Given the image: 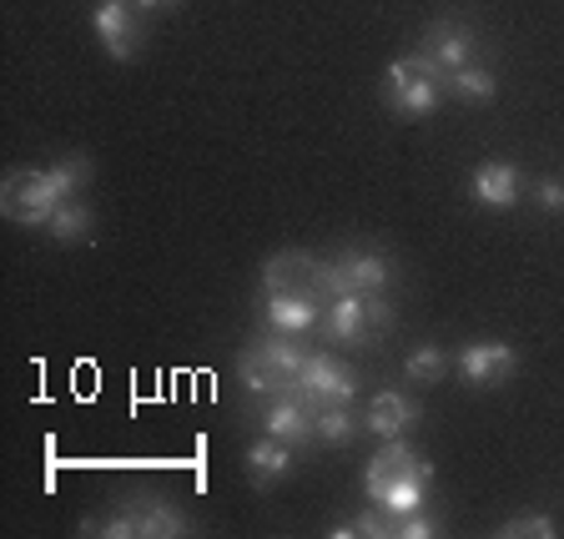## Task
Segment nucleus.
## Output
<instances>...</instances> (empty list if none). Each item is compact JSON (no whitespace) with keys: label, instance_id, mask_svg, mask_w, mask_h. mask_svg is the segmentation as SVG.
<instances>
[{"label":"nucleus","instance_id":"obj_4","mask_svg":"<svg viewBox=\"0 0 564 539\" xmlns=\"http://www.w3.org/2000/svg\"><path fill=\"white\" fill-rule=\"evenodd\" d=\"M288 399L307 403L313 413L328 409V403H352L358 399V378H352V368H343L333 353H307L297 384L288 388Z\"/></svg>","mask_w":564,"mask_h":539},{"label":"nucleus","instance_id":"obj_10","mask_svg":"<svg viewBox=\"0 0 564 539\" xmlns=\"http://www.w3.org/2000/svg\"><path fill=\"white\" fill-rule=\"evenodd\" d=\"M96 35L111 61H131L137 56V6L131 0H101L96 6Z\"/></svg>","mask_w":564,"mask_h":539},{"label":"nucleus","instance_id":"obj_5","mask_svg":"<svg viewBox=\"0 0 564 539\" xmlns=\"http://www.w3.org/2000/svg\"><path fill=\"white\" fill-rule=\"evenodd\" d=\"M388 258L373 247H348L338 262H323V298H348V293H383L388 288Z\"/></svg>","mask_w":564,"mask_h":539},{"label":"nucleus","instance_id":"obj_20","mask_svg":"<svg viewBox=\"0 0 564 539\" xmlns=\"http://www.w3.org/2000/svg\"><path fill=\"white\" fill-rule=\"evenodd\" d=\"M448 91H454L458 101L484 106V101H494L499 82H494V71H484V66H458V71H448Z\"/></svg>","mask_w":564,"mask_h":539},{"label":"nucleus","instance_id":"obj_15","mask_svg":"<svg viewBox=\"0 0 564 539\" xmlns=\"http://www.w3.org/2000/svg\"><path fill=\"white\" fill-rule=\"evenodd\" d=\"M519 192H524V176H519L514 162H484L474 172V197L489 212H509L519 202Z\"/></svg>","mask_w":564,"mask_h":539},{"label":"nucleus","instance_id":"obj_23","mask_svg":"<svg viewBox=\"0 0 564 539\" xmlns=\"http://www.w3.org/2000/svg\"><path fill=\"white\" fill-rule=\"evenodd\" d=\"M388 535L393 539H434L438 535V519L429 509H413V515H393L388 519Z\"/></svg>","mask_w":564,"mask_h":539},{"label":"nucleus","instance_id":"obj_19","mask_svg":"<svg viewBox=\"0 0 564 539\" xmlns=\"http://www.w3.org/2000/svg\"><path fill=\"white\" fill-rule=\"evenodd\" d=\"M91 233H96V212L86 207L82 197L61 202L56 217H51V237H56V242H86Z\"/></svg>","mask_w":564,"mask_h":539},{"label":"nucleus","instance_id":"obj_25","mask_svg":"<svg viewBox=\"0 0 564 539\" xmlns=\"http://www.w3.org/2000/svg\"><path fill=\"white\" fill-rule=\"evenodd\" d=\"M534 202H540V212H564V182H560V176L534 182Z\"/></svg>","mask_w":564,"mask_h":539},{"label":"nucleus","instance_id":"obj_9","mask_svg":"<svg viewBox=\"0 0 564 539\" xmlns=\"http://www.w3.org/2000/svg\"><path fill=\"white\" fill-rule=\"evenodd\" d=\"M262 317L272 333H307L323 323V293H262Z\"/></svg>","mask_w":564,"mask_h":539},{"label":"nucleus","instance_id":"obj_7","mask_svg":"<svg viewBox=\"0 0 564 539\" xmlns=\"http://www.w3.org/2000/svg\"><path fill=\"white\" fill-rule=\"evenodd\" d=\"M514 368H519V358H514V348H509V343H469V348L454 358V374L464 378L469 388L505 384Z\"/></svg>","mask_w":564,"mask_h":539},{"label":"nucleus","instance_id":"obj_14","mask_svg":"<svg viewBox=\"0 0 564 539\" xmlns=\"http://www.w3.org/2000/svg\"><path fill=\"white\" fill-rule=\"evenodd\" d=\"M317 328H328L333 343H368L373 333V317H368V293H348V298H333L323 308V323Z\"/></svg>","mask_w":564,"mask_h":539},{"label":"nucleus","instance_id":"obj_18","mask_svg":"<svg viewBox=\"0 0 564 539\" xmlns=\"http://www.w3.org/2000/svg\"><path fill=\"white\" fill-rule=\"evenodd\" d=\"M364 429V419L352 413V403H328V409H317V444H328V449H343L352 434Z\"/></svg>","mask_w":564,"mask_h":539},{"label":"nucleus","instance_id":"obj_11","mask_svg":"<svg viewBox=\"0 0 564 539\" xmlns=\"http://www.w3.org/2000/svg\"><path fill=\"white\" fill-rule=\"evenodd\" d=\"M419 403L403 399V394H393V388H383V394H373L368 399V413H364V429L373 439H409V429L419 423Z\"/></svg>","mask_w":564,"mask_h":539},{"label":"nucleus","instance_id":"obj_1","mask_svg":"<svg viewBox=\"0 0 564 539\" xmlns=\"http://www.w3.org/2000/svg\"><path fill=\"white\" fill-rule=\"evenodd\" d=\"M303 358L307 353L293 343V333H272V338L237 353V378H242L252 394H262V399H278V394H288V388L297 384Z\"/></svg>","mask_w":564,"mask_h":539},{"label":"nucleus","instance_id":"obj_13","mask_svg":"<svg viewBox=\"0 0 564 539\" xmlns=\"http://www.w3.org/2000/svg\"><path fill=\"white\" fill-rule=\"evenodd\" d=\"M262 429H268L272 439H282V444H307V439L317 434V413L307 409V403L278 394V399H268V409H262Z\"/></svg>","mask_w":564,"mask_h":539},{"label":"nucleus","instance_id":"obj_3","mask_svg":"<svg viewBox=\"0 0 564 539\" xmlns=\"http://www.w3.org/2000/svg\"><path fill=\"white\" fill-rule=\"evenodd\" d=\"M61 202L66 197H61L51 166H21V172H11L0 182V212H6L15 227H51Z\"/></svg>","mask_w":564,"mask_h":539},{"label":"nucleus","instance_id":"obj_8","mask_svg":"<svg viewBox=\"0 0 564 539\" xmlns=\"http://www.w3.org/2000/svg\"><path fill=\"white\" fill-rule=\"evenodd\" d=\"M262 293H323V262L307 252H272L262 268Z\"/></svg>","mask_w":564,"mask_h":539},{"label":"nucleus","instance_id":"obj_26","mask_svg":"<svg viewBox=\"0 0 564 539\" xmlns=\"http://www.w3.org/2000/svg\"><path fill=\"white\" fill-rule=\"evenodd\" d=\"M137 11H156V6H166V0H131Z\"/></svg>","mask_w":564,"mask_h":539},{"label":"nucleus","instance_id":"obj_24","mask_svg":"<svg viewBox=\"0 0 564 539\" xmlns=\"http://www.w3.org/2000/svg\"><path fill=\"white\" fill-rule=\"evenodd\" d=\"M499 535L505 539H554L560 525H554L550 515H514L509 525H499Z\"/></svg>","mask_w":564,"mask_h":539},{"label":"nucleus","instance_id":"obj_21","mask_svg":"<svg viewBox=\"0 0 564 539\" xmlns=\"http://www.w3.org/2000/svg\"><path fill=\"white\" fill-rule=\"evenodd\" d=\"M429 484H434V479H403V484H393V489L378 499V509H383L388 519H393V515H413V509H423V499H429Z\"/></svg>","mask_w":564,"mask_h":539},{"label":"nucleus","instance_id":"obj_6","mask_svg":"<svg viewBox=\"0 0 564 539\" xmlns=\"http://www.w3.org/2000/svg\"><path fill=\"white\" fill-rule=\"evenodd\" d=\"M403 479H434V464L429 459H419L403 439H383V449L378 454H368V464H364V489H368V499H383L393 484H403Z\"/></svg>","mask_w":564,"mask_h":539},{"label":"nucleus","instance_id":"obj_2","mask_svg":"<svg viewBox=\"0 0 564 539\" xmlns=\"http://www.w3.org/2000/svg\"><path fill=\"white\" fill-rule=\"evenodd\" d=\"M91 535H106V539H176L187 535V519L182 509H172L166 499H152V494H137L127 505H117L106 519H91Z\"/></svg>","mask_w":564,"mask_h":539},{"label":"nucleus","instance_id":"obj_27","mask_svg":"<svg viewBox=\"0 0 564 539\" xmlns=\"http://www.w3.org/2000/svg\"><path fill=\"white\" fill-rule=\"evenodd\" d=\"M166 6H176V0H166Z\"/></svg>","mask_w":564,"mask_h":539},{"label":"nucleus","instance_id":"obj_22","mask_svg":"<svg viewBox=\"0 0 564 539\" xmlns=\"http://www.w3.org/2000/svg\"><path fill=\"white\" fill-rule=\"evenodd\" d=\"M403 368H409L413 384H438V378L448 374V353L438 348V343H423V348L409 353V364H403Z\"/></svg>","mask_w":564,"mask_h":539},{"label":"nucleus","instance_id":"obj_16","mask_svg":"<svg viewBox=\"0 0 564 539\" xmlns=\"http://www.w3.org/2000/svg\"><path fill=\"white\" fill-rule=\"evenodd\" d=\"M423 51H429L444 71H458V66H469V56H474V31L458 21H438V25H429V35H423Z\"/></svg>","mask_w":564,"mask_h":539},{"label":"nucleus","instance_id":"obj_12","mask_svg":"<svg viewBox=\"0 0 564 539\" xmlns=\"http://www.w3.org/2000/svg\"><path fill=\"white\" fill-rule=\"evenodd\" d=\"M444 86L448 82H423V76H393V71H383V101L399 117H429L444 101Z\"/></svg>","mask_w":564,"mask_h":539},{"label":"nucleus","instance_id":"obj_17","mask_svg":"<svg viewBox=\"0 0 564 539\" xmlns=\"http://www.w3.org/2000/svg\"><path fill=\"white\" fill-rule=\"evenodd\" d=\"M242 464H247V474L258 479V489H268V484L288 479V470H293V444H282V439L268 434V439H258V444H247Z\"/></svg>","mask_w":564,"mask_h":539}]
</instances>
